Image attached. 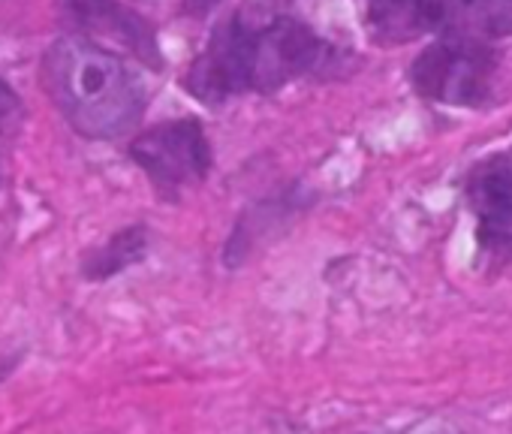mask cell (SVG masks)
I'll list each match as a JSON object with an SVG mask.
<instances>
[{"mask_svg":"<svg viewBox=\"0 0 512 434\" xmlns=\"http://www.w3.org/2000/svg\"><path fill=\"white\" fill-rule=\"evenodd\" d=\"M335 52L299 19H275L253 28L241 16L214 28L193 58L184 88L205 106H220L241 94H269L332 64Z\"/></svg>","mask_w":512,"mask_h":434,"instance_id":"1","label":"cell"},{"mask_svg":"<svg viewBox=\"0 0 512 434\" xmlns=\"http://www.w3.org/2000/svg\"><path fill=\"white\" fill-rule=\"evenodd\" d=\"M40 79L49 100L85 139L112 142L127 136L142 121L148 103L139 76L124 58L79 34L49 46Z\"/></svg>","mask_w":512,"mask_h":434,"instance_id":"2","label":"cell"},{"mask_svg":"<svg viewBox=\"0 0 512 434\" xmlns=\"http://www.w3.org/2000/svg\"><path fill=\"white\" fill-rule=\"evenodd\" d=\"M497 76V52L488 43L440 37L410 64V85L422 100L443 106H485Z\"/></svg>","mask_w":512,"mask_h":434,"instance_id":"3","label":"cell"},{"mask_svg":"<svg viewBox=\"0 0 512 434\" xmlns=\"http://www.w3.org/2000/svg\"><path fill=\"white\" fill-rule=\"evenodd\" d=\"M130 160L163 196H178L208 178L214 154L196 118H175L148 127L130 142Z\"/></svg>","mask_w":512,"mask_h":434,"instance_id":"4","label":"cell"},{"mask_svg":"<svg viewBox=\"0 0 512 434\" xmlns=\"http://www.w3.org/2000/svg\"><path fill=\"white\" fill-rule=\"evenodd\" d=\"M464 196L485 254L494 263H512V157L494 154L476 163L464 178Z\"/></svg>","mask_w":512,"mask_h":434,"instance_id":"5","label":"cell"},{"mask_svg":"<svg viewBox=\"0 0 512 434\" xmlns=\"http://www.w3.org/2000/svg\"><path fill=\"white\" fill-rule=\"evenodd\" d=\"M61 13L79 37L112 40L151 67L163 64L151 25L118 0H61Z\"/></svg>","mask_w":512,"mask_h":434,"instance_id":"6","label":"cell"},{"mask_svg":"<svg viewBox=\"0 0 512 434\" xmlns=\"http://www.w3.org/2000/svg\"><path fill=\"white\" fill-rule=\"evenodd\" d=\"M428 13L440 37L488 43L512 34V0H428Z\"/></svg>","mask_w":512,"mask_h":434,"instance_id":"7","label":"cell"},{"mask_svg":"<svg viewBox=\"0 0 512 434\" xmlns=\"http://www.w3.org/2000/svg\"><path fill=\"white\" fill-rule=\"evenodd\" d=\"M148 254V230L142 224H133V227H124L118 230L115 236H109L103 245L91 248L82 263H79V272L85 281H109L121 272H127L130 266H139Z\"/></svg>","mask_w":512,"mask_h":434,"instance_id":"8","label":"cell"},{"mask_svg":"<svg viewBox=\"0 0 512 434\" xmlns=\"http://www.w3.org/2000/svg\"><path fill=\"white\" fill-rule=\"evenodd\" d=\"M368 22L386 43H410L431 31L428 0H368Z\"/></svg>","mask_w":512,"mask_h":434,"instance_id":"9","label":"cell"},{"mask_svg":"<svg viewBox=\"0 0 512 434\" xmlns=\"http://www.w3.org/2000/svg\"><path fill=\"white\" fill-rule=\"evenodd\" d=\"M25 103L7 79H0V145H10L25 127Z\"/></svg>","mask_w":512,"mask_h":434,"instance_id":"10","label":"cell"},{"mask_svg":"<svg viewBox=\"0 0 512 434\" xmlns=\"http://www.w3.org/2000/svg\"><path fill=\"white\" fill-rule=\"evenodd\" d=\"M217 7V0H184V10L190 13V16H205L208 10H214Z\"/></svg>","mask_w":512,"mask_h":434,"instance_id":"11","label":"cell"}]
</instances>
